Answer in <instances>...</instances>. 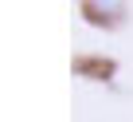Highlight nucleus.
<instances>
[{"label":"nucleus","instance_id":"obj_2","mask_svg":"<svg viewBox=\"0 0 133 122\" xmlns=\"http://www.w3.org/2000/svg\"><path fill=\"white\" fill-rule=\"evenodd\" d=\"M78 71H98V75H110L114 67H110V63H90V59H82V63H78Z\"/></svg>","mask_w":133,"mask_h":122},{"label":"nucleus","instance_id":"obj_1","mask_svg":"<svg viewBox=\"0 0 133 122\" xmlns=\"http://www.w3.org/2000/svg\"><path fill=\"white\" fill-rule=\"evenodd\" d=\"M82 16L94 24V28H117L121 20H125V4H102V0H86L82 4Z\"/></svg>","mask_w":133,"mask_h":122}]
</instances>
